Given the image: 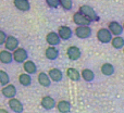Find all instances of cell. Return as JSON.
<instances>
[{"mask_svg": "<svg viewBox=\"0 0 124 113\" xmlns=\"http://www.w3.org/2000/svg\"><path fill=\"white\" fill-rule=\"evenodd\" d=\"M79 12H81L84 16L87 17L90 22L99 21V16H98V14H97V12L90 6H88V4H84V6L79 7Z\"/></svg>", "mask_w": 124, "mask_h": 113, "instance_id": "1", "label": "cell"}, {"mask_svg": "<svg viewBox=\"0 0 124 113\" xmlns=\"http://www.w3.org/2000/svg\"><path fill=\"white\" fill-rule=\"evenodd\" d=\"M74 33L78 38L86 39L92 36V28L89 27V25H77Z\"/></svg>", "mask_w": 124, "mask_h": 113, "instance_id": "2", "label": "cell"}, {"mask_svg": "<svg viewBox=\"0 0 124 113\" xmlns=\"http://www.w3.org/2000/svg\"><path fill=\"white\" fill-rule=\"evenodd\" d=\"M13 60H14L16 63H23L24 61H26L28 58V53L24 48H19L17 47L16 49L13 50V53H12Z\"/></svg>", "mask_w": 124, "mask_h": 113, "instance_id": "3", "label": "cell"}, {"mask_svg": "<svg viewBox=\"0 0 124 113\" xmlns=\"http://www.w3.org/2000/svg\"><path fill=\"white\" fill-rule=\"evenodd\" d=\"M97 39L102 44H109L112 39V34L108 28H100L97 32Z\"/></svg>", "mask_w": 124, "mask_h": 113, "instance_id": "4", "label": "cell"}, {"mask_svg": "<svg viewBox=\"0 0 124 113\" xmlns=\"http://www.w3.org/2000/svg\"><path fill=\"white\" fill-rule=\"evenodd\" d=\"M66 56L71 61H77L82 56V51L76 46H70L66 50Z\"/></svg>", "mask_w": 124, "mask_h": 113, "instance_id": "5", "label": "cell"}, {"mask_svg": "<svg viewBox=\"0 0 124 113\" xmlns=\"http://www.w3.org/2000/svg\"><path fill=\"white\" fill-rule=\"evenodd\" d=\"M58 35L61 40H69L73 36V30L69 26H60L58 30Z\"/></svg>", "mask_w": 124, "mask_h": 113, "instance_id": "6", "label": "cell"}, {"mask_svg": "<svg viewBox=\"0 0 124 113\" xmlns=\"http://www.w3.org/2000/svg\"><path fill=\"white\" fill-rule=\"evenodd\" d=\"M9 107H10V109L12 110L13 112L22 113L24 111V107H23V105H22V102L19 99L14 98V97L10 98V100H9Z\"/></svg>", "mask_w": 124, "mask_h": 113, "instance_id": "7", "label": "cell"}, {"mask_svg": "<svg viewBox=\"0 0 124 113\" xmlns=\"http://www.w3.org/2000/svg\"><path fill=\"white\" fill-rule=\"evenodd\" d=\"M19 40H17L16 37L14 36H7L6 41H4V46H6V49L9 51H13L14 49H16L19 47Z\"/></svg>", "mask_w": 124, "mask_h": 113, "instance_id": "8", "label": "cell"}, {"mask_svg": "<svg viewBox=\"0 0 124 113\" xmlns=\"http://www.w3.org/2000/svg\"><path fill=\"white\" fill-rule=\"evenodd\" d=\"M1 92L6 98H13L16 95V87L14 85H11V84H7L3 86V88L1 89Z\"/></svg>", "mask_w": 124, "mask_h": 113, "instance_id": "9", "label": "cell"}, {"mask_svg": "<svg viewBox=\"0 0 124 113\" xmlns=\"http://www.w3.org/2000/svg\"><path fill=\"white\" fill-rule=\"evenodd\" d=\"M40 105H41V107H43L45 110H51V109H54V108L56 107L57 102H56V100H54L52 97L45 96V97H43V98H41Z\"/></svg>", "mask_w": 124, "mask_h": 113, "instance_id": "10", "label": "cell"}, {"mask_svg": "<svg viewBox=\"0 0 124 113\" xmlns=\"http://www.w3.org/2000/svg\"><path fill=\"white\" fill-rule=\"evenodd\" d=\"M73 22H74L76 25H90V23H92V22L86 16H84L79 11L74 13V15H73Z\"/></svg>", "mask_w": 124, "mask_h": 113, "instance_id": "11", "label": "cell"}, {"mask_svg": "<svg viewBox=\"0 0 124 113\" xmlns=\"http://www.w3.org/2000/svg\"><path fill=\"white\" fill-rule=\"evenodd\" d=\"M108 30H110L112 35L114 36H119V35H122L123 33V27L120 23H118L116 21H112L109 23V28Z\"/></svg>", "mask_w": 124, "mask_h": 113, "instance_id": "12", "label": "cell"}, {"mask_svg": "<svg viewBox=\"0 0 124 113\" xmlns=\"http://www.w3.org/2000/svg\"><path fill=\"white\" fill-rule=\"evenodd\" d=\"M37 81L43 87H50L51 85V79H50L49 75L45 72H40L37 75Z\"/></svg>", "mask_w": 124, "mask_h": 113, "instance_id": "13", "label": "cell"}, {"mask_svg": "<svg viewBox=\"0 0 124 113\" xmlns=\"http://www.w3.org/2000/svg\"><path fill=\"white\" fill-rule=\"evenodd\" d=\"M13 3H14L15 8L22 12H26L31 9V4L28 0H13Z\"/></svg>", "mask_w": 124, "mask_h": 113, "instance_id": "14", "label": "cell"}, {"mask_svg": "<svg viewBox=\"0 0 124 113\" xmlns=\"http://www.w3.org/2000/svg\"><path fill=\"white\" fill-rule=\"evenodd\" d=\"M46 39H47V43L49 44L50 46H57V45H59V44L61 43L60 37H59L58 33H56V32H50V33H48V35H47V37H46Z\"/></svg>", "mask_w": 124, "mask_h": 113, "instance_id": "15", "label": "cell"}, {"mask_svg": "<svg viewBox=\"0 0 124 113\" xmlns=\"http://www.w3.org/2000/svg\"><path fill=\"white\" fill-rule=\"evenodd\" d=\"M45 56H46V58H47L48 60L54 61V60H56L57 58L59 57V50L57 49L54 46H50V47H48L47 49H46Z\"/></svg>", "mask_w": 124, "mask_h": 113, "instance_id": "16", "label": "cell"}, {"mask_svg": "<svg viewBox=\"0 0 124 113\" xmlns=\"http://www.w3.org/2000/svg\"><path fill=\"white\" fill-rule=\"evenodd\" d=\"M48 75H49L50 79L54 82H61L63 79V73L59 68H51L48 72Z\"/></svg>", "mask_w": 124, "mask_h": 113, "instance_id": "17", "label": "cell"}, {"mask_svg": "<svg viewBox=\"0 0 124 113\" xmlns=\"http://www.w3.org/2000/svg\"><path fill=\"white\" fill-rule=\"evenodd\" d=\"M66 76L73 82H78L81 79V73L74 68H69L66 70Z\"/></svg>", "mask_w": 124, "mask_h": 113, "instance_id": "18", "label": "cell"}, {"mask_svg": "<svg viewBox=\"0 0 124 113\" xmlns=\"http://www.w3.org/2000/svg\"><path fill=\"white\" fill-rule=\"evenodd\" d=\"M13 61V57L9 50H2L0 51V62L3 64H10Z\"/></svg>", "mask_w": 124, "mask_h": 113, "instance_id": "19", "label": "cell"}, {"mask_svg": "<svg viewBox=\"0 0 124 113\" xmlns=\"http://www.w3.org/2000/svg\"><path fill=\"white\" fill-rule=\"evenodd\" d=\"M23 68H24V71H25L26 73H28V74H35V73L37 72V66L36 64L34 63L33 61H30V60H26V61L23 62Z\"/></svg>", "mask_w": 124, "mask_h": 113, "instance_id": "20", "label": "cell"}, {"mask_svg": "<svg viewBox=\"0 0 124 113\" xmlns=\"http://www.w3.org/2000/svg\"><path fill=\"white\" fill-rule=\"evenodd\" d=\"M57 109H58L59 112L61 113H69L71 112V105L69 101H65V100H61L57 103Z\"/></svg>", "mask_w": 124, "mask_h": 113, "instance_id": "21", "label": "cell"}, {"mask_svg": "<svg viewBox=\"0 0 124 113\" xmlns=\"http://www.w3.org/2000/svg\"><path fill=\"white\" fill-rule=\"evenodd\" d=\"M19 82L22 86L24 87H27L32 84V77H31V74L28 73H22L19 76Z\"/></svg>", "mask_w": 124, "mask_h": 113, "instance_id": "22", "label": "cell"}, {"mask_svg": "<svg viewBox=\"0 0 124 113\" xmlns=\"http://www.w3.org/2000/svg\"><path fill=\"white\" fill-rule=\"evenodd\" d=\"M114 66L111 63H103L101 65V73L105 76H111L114 74Z\"/></svg>", "mask_w": 124, "mask_h": 113, "instance_id": "23", "label": "cell"}, {"mask_svg": "<svg viewBox=\"0 0 124 113\" xmlns=\"http://www.w3.org/2000/svg\"><path fill=\"white\" fill-rule=\"evenodd\" d=\"M81 78L85 82H93L95 79V73L89 68H84L81 73Z\"/></svg>", "mask_w": 124, "mask_h": 113, "instance_id": "24", "label": "cell"}, {"mask_svg": "<svg viewBox=\"0 0 124 113\" xmlns=\"http://www.w3.org/2000/svg\"><path fill=\"white\" fill-rule=\"evenodd\" d=\"M110 43L112 44V47L116 48V49H122L124 47V38L121 35H119V36H114L113 38L111 39V41Z\"/></svg>", "mask_w": 124, "mask_h": 113, "instance_id": "25", "label": "cell"}, {"mask_svg": "<svg viewBox=\"0 0 124 113\" xmlns=\"http://www.w3.org/2000/svg\"><path fill=\"white\" fill-rule=\"evenodd\" d=\"M9 83H10V76H9V74L6 71L0 70V85L4 86Z\"/></svg>", "mask_w": 124, "mask_h": 113, "instance_id": "26", "label": "cell"}, {"mask_svg": "<svg viewBox=\"0 0 124 113\" xmlns=\"http://www.w3.org/2000/svg\"><path fill=\"white\" fill-rule=\"evenodd\" d=\"M59 6H61L65 11H70L73 8L72 0H59Z\"/></svg>", "mask_w": 124, "mask_h": 113, "instance_id": "27", "label": "cell"}, {"mask_svg": "<svg viewBox=\"0 0 124 113\" xmlns=\"http://www.w3.org/2000/svg\"><path fill=\"white\" fill-rule=\"evenodd\" d=\"M46 3L49 8L57 9L59 7V0H46Z\"/></svg>", "mask_w": 124, "mask_h": 113, "instance_id": "28", "label": "cell"}, {"mask_svg": "<svg viewBox=\"0 0 124 113\" xmlns=\"http://www.w3.org/2000/svg\"><path fill=\"white\" fill-rule=\"evenodd\" d=\"M6 38H7V35L3 30H0V46L3 45L4 41H6Z\"/></svg>", "mask_w": 124, "mask_h": 113, "instance_id": "29", "label": "cell"}, {"mask_svg": "<svg viewBox=\"0 0 124 113\" xmlns=\"http://www.w3.org/2000/svg\"><path fill=\"white\" fill-rule=\"evenodd\" d=\"M0 113H8V111L4 109H0Z\"/></svg>", "mask_w": 124, "mask_h": 113, "instance_id": "30", "label": "cell"}, {"mask_svg": "<svg viewBox=\"0 0 124 113\" xmlns=\"http://www.w3.org/2000/svg\"><path fill=\"white\" fill-rule=\"evenodd\" d=\"M122 27H123V30H124V23H123V26H122Z\"/></svg>", "mask_w": 124, "mask_h": 113, "instance_id": "31", "label": "cell"}, {"mask_svg": "<svg viewBox=\"0 0 124 113\" xmlns=\"http://www.w3.org/2000/svg\"><path fill=\"white\" fill-rule=\"evenodd\" d=\"M123 54H124V47H123Z\"/></svg>", "mask_w": 124, "mask_h": 113, "instance_id": "32", "label": "cell"}]
</instances>
